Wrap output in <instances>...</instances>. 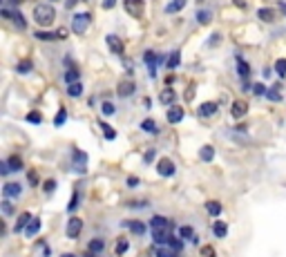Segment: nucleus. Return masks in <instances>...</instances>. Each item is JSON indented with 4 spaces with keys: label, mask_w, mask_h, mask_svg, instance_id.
I'll list each match as a JSON object with an SVG mask.
<instances>
[{
    "label": "nucleus",
    "mask_w": 286,
    "mask_h": 257,
    "mask_svg": "<svg viewBox=\"0 0 286 257\" xmlns=\"http://www.w3.org/2000/svg\"><path fill=\"white\" fill-rule=\"evenodd\" d=\"M80 233H83V219H78V217H70L65 235H67L70 239H78Z\"/></svg>",
    "instance_id": "4"
},
{
    "label": "nucleus",
    "mask_w": 286,
    "mask_h": 257,
    "mask_svg": "<svg viewBox=\"0 0 286 257\" xmlns=\"http://www.w3.org/2000/svg\"><path fill=\"white\" fill-rule=\"evenodd\" d=\"M56 38H67V29H65V27L58 29V32H56Z\"/></svg>",
    "instance_id": "54"
},
{
    "label": "nucleus",
    "mask_w": 286,
    "mask_h": 257,
    "mask_svg": "<svg viewBox=\"0 0 286 257\" xmlns=\"http://www.w3.org/2000/svg\"><path fill=\"white\" fill-rule=\"evenodd\" d=\"M29 221H31V215H29V212H22L20 219H18L16 226H13V230H16V233H22V230L29 226Z\"/></svg>",
    "instance_id": "19"
},
{
    "label": "nucleus",
    "mask_w": 286,
    "mask_h": 257,
    "mask_svg": "<svg viewBox=\"0 0 286 257\" xmlns=\"http://www.w3.org/2000/svg\"><path fill=\"white\" fill-rule=\"evenodd\" d=\"M9 20H13V25H16L18 29H25V27H27V23H25V18H22V14L18 11V7H16V11H11Z\"/></svg>",
    "instance_id": "22"
},
{
    "label": "nucleus",
    "mask_w": 286,
    "mask_h": 257,
    "mask_svg": "<svg viewBox=\"0 0 286 257\" xmlns=\"http://www.w3.org/2000/svg\"><path fill=\"white\" fill-rule=\"evenodd\" d=\"M237 72H239V76H248L250 74V67H248V63H246L244 59H241V56H237Z\"/></svg>",
    "instance_id": "25"
},
{
    "label": "nucleus",
    "mask_w": 286,
    "mask_h": 257,
    "mask_svg": "<svg viewBox=\"0 0 286 257\" xmlns=\"http://www.w3.org/2000/svg\"><path fill=\"white\" fill-rule=\"evenodd\" d=\"M217 110H219V105L213 103V101H208V103H204V105L199 108V117H213Z\"/></svg>",
    "instance_id": "18"
},
{
    "label": "nucleus",
    "mask_w": 286,
    "mask_h": 257,
    "mask_svg": "<svg viewBox=\"0 0 286 257\" xmlns=\"http://www.w3.org/2000/svg\"><path fill=\"white\" fill-rule=\"evenodd\" d=\"M280 87H282V85H275L273 90H268V92H266V99H268V101H275V103H280V101H282Z\"/></svg>",
    "instance_id": "30"
},
{
    "label": "nucleus",
    "mask_w": 286,
    "mask_h": 257,
    "mask_svg": "<svg viewBox=\"0 0 286 257\" xmlns=\"http://www.w3.org/2000/svg\"><path fill=\"white\" fill-rule=\"evenodd\" d=\"M128 186H130V188H134V186H139V179H137V177H130V179H128Z\"/></svg>",
    "instance_id": "55"
},
{
    "label": "nucleus",
    "mask_w": 286,
    "mask_h": 257,
    "mask_svg": "<svg viewBox=\"0 0 286 257\" xmlns=\"http://www.w3.org/2000/svg\"><path fill=\"white\" fill-rule=\"evenodd\" d=\"M154 253H156V257H179V251H177V248H172L170 244H161Z\"/></svg>",
    "instance_id": "12"
},
{
    "label": "nucleus",
    "mask_w": 286,
    "mask_h": 257,
    "mask_svg": "<svg viewBox=\"0 0 286 257\" xmlns=\"http://www.w3.org/2000/svg\"><path fill=\"white\" fill-rule=\"evenodd\" d=\"M89 20H92L89 11H80V14H74V18H72V29H74L76 34H83L85 29H87Z\"/></svg>",
    "instance_id": "3"
},
{
    "label": "nucleus",
    "mask_w": 286,
    "mask_h": 257,
    "mask_svg": "<svg viewBox=\"0 0 286 257\" xmlns=\"http://www.w3.org/2000/svg\"><path fill=\"white\" fill-rule=\"evenodd\" d=\"M16 72H20V74L31 72V63H29V61H22V63H18L16 65Z\"/></svg>",
    "instance_id": "43"
},
{
    "label": "nucleus",
    "mask_w": 286,
    "mask_h": 257,
    "mask_svg": "<svg viewBox=\"0 0 286 257\" xmlns=\"http://www.w3.org/2000/svg\"><path fill=\"white\" fill-rule=\"evenodd\" d=\"M36 38H40V41H54V34H43V32H36Z\"/></svg>",
    "instance_id": "48"
},
{
    "label": "nucleus",
    "mask_w": 286,
    "mask_h": 257,
    "mask_svg": "<svg viewBox=\"0 0 286 257\" xmlns=\"http://www.w3.org/2000/svg\"><path fill=\"white\" fill-rule=\"evenodd\" d=\"M65 81H67V85H70V83H76V81H78V72H76V69H67Z\"/></svg>",
    "instance_id": "40"
},
{
    "label": "nucleus",
    "mask_w": 286,
    "mask_h": 257,
    "mask_svg": "<svg viewBox=\"0 0 286 257\" xmlns=\"http://www.w3.org/2000/svg\"><path fill=\"white\" fill-rule=\"evenodd\" d=\"M54 188H56V181H54V179L45 181V186H43V190H45V193H52V190H54Z\"/></svg>",
    "instance_id": "47"
},
{
    "label": "nucleus",
    "mask_w": 286,
    "mask_h": 257,
    "mask_svg": "<svg viewBox=\"0 0 286 257\" xmlns=\"http://www.w3.org/2000/svg\"><path fill=\"white\" fill-rule=\"evenodd\" d=\"M150 226H152V228H163V226H170V224H168V219H165V217L154 215V217L150 219Z\"/></svg>",
    "instance_id": "31"
},
{
    "label": "nucleus",
    "mask_w": 286,
    "mask_h": 257,
    "mask_svg": "<svg viewBox=\"0 0 286 257\" xmlns=\"http://www.w3.org/2000/svg\"><path fill=\"white\" fill-rule=\"evenodd\" d=\"M7 163H9V168H11V172L22 170V166H25V163H22V159L18 157V154H11V157L7 159Z\"/></svg>",
    "instance_id": "23"
},
{
    "label": "nucleus",
    "mask_w": 286,
    "mask_h": 257,
    "mask_svg": "<svg viewBox=\"0 0 286 257\" xmlns=\"http://www.w3.org/2000/svg\"><path fill=\"white\" fill-rule=\"evenodd\" d=\"M101 112L105 114V117H110V114H114V105H112L110 101H105V103L101 105Z\"/></svg>",
    "instance_id": "45"
},
{
    "label": "nucleus",
    "mask_w": 286,
    "mask_h": 257,
    "mask_svg": "<svg viewBox=\"0 0 286 257\" xmlns=\"http://www.w3.org/2000/svg\"><path fill=\"white\" fill-rule=\"evenodd\" d=\"M123 9L132 18H141L143 11H145V2L143 0H123Z\"/></svg>",
    "instance_id": "2"
},
{
    "label": "nucleus",
    "mask_w": 286,
    "mask_h": 257,
    "mask_svg": "<svg viewBox=\"0 0 286 257\" xmlns=\"http://www.w3.org/2000/svg\"><path fill=\"white\" fill-rule=\"evenodd\" d=\"M152 159H154V150H147L145 157H143V161H145V163H152Z\"/></svg>",
    "instance_id": "51"
},
{
    "label": "nucleus",
    "mask_w": 286,
    "mask_h": 257,
    "mask_svg": "<svg viewBox=\"0 0 286 257\" xmlns=\"http://www.w3.org/2000/svg\"><path fill=\"white\" fill-rule=\"evenodd\" d=\"M197 2H204V0H197Z\"/></svg>",
    "instance_id": "60"
},
{
    "label": "nucleus",
    "mask_w": 286,
    "mask_h": 257,
    "mask_svg": "<svg viewBox=\"0 0 286 257\" xmlns=\"http://www.w3.org/2000/svg\"><path fill=\"white\" fill-rule=\"evenodd\" d=\"M201 253H204V255H206V257H214V248H210V246L201 248Z\"/></svg>",
    "instance_id": "52"
},
{
    "label": "nucleus",
    "mask_w": 286,
    "mask_h": 257,
    "mask_svg": "<svg viewBox=\"0 0 286 257\" xmlns=\"http://www.w3.org/2000/svg\"><path fill=\"white\" fill-rule=\"evenodd\" d=\"M170 226H163V228H152V239H154L156 246H161V244H168L170 242Z\"/></svg>",
    "instance_id": "6"
},
{
    "label": "nucleus",
    "mask_w": 286,
    "mask_h": 257,
    "mask_svg": "<svg viewBox=\"0 0 286 257\" xmlns=\"http://www.w3.org/2000/svg\"><path fill=\"white\" fill-rule=\"evenodd\" d=\"M85 159H87V154L80 152V150H74V163L78 166V170H80V172H83V163H85Z\"/></svg>",
    "instance_id": "32"
},
{
    "label": "nucleus",
    "mask_w": 286,
    "mask_h": 257,
    "mask_svg": "<svg viewBox=\"0 0 286 257\" xmlns=\"http://www.w3.org/2000/svg\"><path fill=\"white\" fill-rule=\"evenodd\" d=\"M38 230H40V219H38V217H36V219H34V217H31L29 226H27V228H25V235H27V237H34V235L38 233Z\"/></svg>",
    "instance_id": "21"
},
{
    "label": "nucleus",
    "mask_w": 286,
    "mask_h": 257,
    "mask_svg": "<svg viewBox=\"0 0 286 257\" xmlns=\"http://www.w3.org/2000/svg\"><path fill=\"white\" fill-rule=\"evenodd\" d=\"M141 130H145V132H152V134H154V132H156V126H154V121H152V119H145V121L141 123Z\"/></svg>",
    "instance_id": "36"
},
{
    "label": "nucleus",
    "mask_w": 286,
    "mask_h": 257,
    "mask_svg": "<svg viewBox=\"0 0 286 257\" xmlns=\"http://www.w3.org/2000/svg\"><path fill=\"white\" fill-rule=\"evenodd\" d=\"M128 248H130V242H128L125 237H119V239H116V248H114L116 255H123V253H128Z\"/></svg>",
    "instance_id": "26"
},
{
    "label": "nucleus",
    "mask_w": 286,
    "mask_h": 257,
    "mask_svg": "<svg viewBox=\"0 0 286 257\" xmlns=\"http://www.w3.org/2000/svg\"><path fill=\"white\" fill-rule=\"evenodd\" d=\"M275 72L280 74L282 78L286 76V59H280V61H277V63H275Z\"/></svg>",
    "instance_id": "35"
},
{
    "label": "nucleus",
    "mask_w": 286,
    "mask_h": 257,
    "mask_svg": "<svg viewBox=\"0 0 286 257\" xmlns=\"http://www.w3.org/2000/svg\"><path fill=\"white\" fill-rule=\"evenodd\" d=\"M183 119V108L181 105H170L168 110V121L170 123H179Z\"/></svg>",
    "instance_id": "13"
},
{
    "label": "nucleus",
    "mask_w": 286,
    "mask_h": 257,
    "mask_svg": "<svg viewBox=\"0 0 286 257\" xmlns=\"http://www.w3.org/2000/svg\"><path fill=\"white\" fill-rule=\"evenodd\" d=\"M4 2H9V5H13V7H20L22 0H4Z\"/></svg>",
    "instance_id": "57"
},
{
    "label": "nucleus",
    "mask_w": 286,
    "mask_h": 257,
    "mask_svg": "<svg viewBox=\"0 0 286 257\" xmlns=\"http://www.w3.org/2000/svg\"><path fill=\"white\" fill-rule=\"evenodd\" d=\"M280 11H282V16H286V2H282V5H280Z\"/></svg>",
    "instance_id": "58"
},
{
    "label": "nucleus",
    "mask_w": 286,
    "mask_h": 257,
    "mask_svg": "<svg viewBox=\"0 0 286 257\" xmlns=\"http://www.w3.org/2000/svg\"><path fill=\"white\" fill-rule=\"evenodd\" d=\"M156 170H159L161 177H172L174 175V163L170 161V159H161V161L156 163Z\"/></svg>",
    "instance_id": "10"
},
{
    "label": "nucleus",
    "mask_w": 286,
    "mask_h": 257,
    "mask_svg": "<svg viewBox=\"0 0 286 257\" xmlns=\"http://www.w3.org/2000/svg\"><path fill=\"white\" fill-rule=\"evenodd\" d=\"M199 159L201 161H206V163H210L214 159V148L213 145H201L199 148Z\"/></svg>",
    "instance_id": "16"
},
{
    "label": "nucleus",
    "mask_w": 286,
    "mask_h": 257,
    "mask_svg": "<svg viewBox=\"0 0 286 257\" xmlns=\"http://www.w3.org/2000/svg\"><path fill=\"white\" fill-rule=\"evenodd\" d=\"M2 215L4 217H11L13 215V206H11V201H9V199H2Z\"/></svg>",
    "instance_id": "38"
},
{
    "label": "nucleus",
    "mask_w": 286,
    "mask_h": 257,
    "mask_svg": "<svg viewBox=\"0 0 286 257\" xmlns=\"http://www.w3.org/2000/svg\"><path fill=\"white\" fill-rule=\"evenodd\" d=\"M105 248V244H103V239H92L89 242V246H87V257H94V255H98V253Z\"/></svg>",
    "instance_id": "17"
},
{
    "label": "nucleus",
    "mask_w": 286,
    "mask_h": 257,
    "mask_svg": "<svg viewBox=\"0 0 286 257\" xmlns=\"http://www.w3.org/2000/svg\"><path fill=\"white\" fill-rule=\"evenodd\" d=\"M65 119H67V112L61 108V110H58V114H56V119H54V126H58V128H61L63 123H65Z\"/></svg>",
    "instance_id": "41"
},
{
    "label": "nucleus",
    "mask_w": 286,
    "mask_h": 257,
    "mask_svg": "<svg viewBox=\"0 0 286 257\" xmlns=\"http://www.w3.org/2000/svg\"><path fill=\"white\" fill-rule=\"evenodd\" d=\"M76 2H78V0H67V2H65V7H67V9H74V7H76Z\"/></svg>",
    "instance_id": "56"
},
{
    "label": "nucleus",
    "mask_w": 286,
    "mask_h": 257,
    "mask_svg": "<svg viewBox=\"0 0 286 257\" xmlns=\"http://www.w3.org/2000/svg\"><path fill=\"white\" fill-rule=\"evenodd\" d=\"M257 16H259V20H264V23H273V20L277 18L275 9H271V7H262V9L257 11Z\"/></svg>",
    "instance_id": "15"
},
{
    "label": "nucleus",
    "mask_w": 286,
    "mask_h": 257,
    "mask_svg": "<svg viewBox=\"0 0 286 257\" xmlns=\"http://www.w3.org/2000/svg\"><path fill=\"white\" fill-rule=\"evenodd\" d=\"M20 193H22V186L18 184V181H7V184L2 186L4 199H16V197H20Z\"/></svg>",
    "instance_id": "5"
},
{
    "label": "nucleus",
    "mask_w": 286,
    "mask_h": 257,
    "mask_svg": "<svg viewBox=\"0 0 286 257\" xmlns=\"http://www.w3.org/2000/svg\"><path fill=\"white\" fill-rule=\"evenodd\" d=\"M67 94L74 96V99H78V96L83 94V85H80L78 81H76V83H70V85H67Z\"/></svg>",
    "instance_id": "24"
},
{
    "label": "nucleus",
    "mask_w": 286,
    "mask_h": 257,
    "mask_svg": "<svg viewBox=\"0 0 286 257\" xmlns=\"http://www.w3.org/2000/svg\"><path fill=\"white\" fill-rule=\"evenodd\" d=\"M125 226H128V228L132 230L134 235H143V233L147 230L145 224H143V221H139V219H128V221H125Z\"/></svg>",
    "instance_id": "14"
},
{
    "label": "nucleus",
    "mask_w": 286,
    "mask_h": 257,
    "mask_svg": "<svg viewBox=\"0 0 286 257\" xmlns=\"http://www.w3.org/2000/svg\"><path fill=\"white\" fill-rule=\"evenodd\" d=\"M170 246H172V248H177V251L179 253H181L183 251V237H170Z\"/></svg>",
    "instance_id": "39"
},
{
    "label": "nucleus",
    "mask_w": 286,
    "mask_h": 257,
    "mask_svg": "<svg viewBox=\"0 0 286 257\" xmlns=\"http://www.w3.org/2000/svg\"><path fill=\"white\" fill-rule=\"evenodd\" d=\"M246 112H248V103H246V101H232L230 103V117L232 119L246 117Z\"/></svg>",
    "instance_id": "7"
},
{
    "label": "nucleus",
    "mask_w": 286,
    "mask_h": 257,
    "mask_svg": "<svg viewBox=\"0 0 286 257\" xmlns=\"http://www.w3.org/2000/svg\"><path fill=\"white\" fill-rule=\"evenodd\" d=\"M101 5H103V9H112V7L116 5V0H103Z\"/></svg>",
    "instance_id": "50"
},
{
    "label": "nucleus",
    "mask_w": 286,
    "mask_h": 257,
    "mask_svg": "<svg viewBox=\"0 0 286 257\" xmlns=\"http://www.w3.org/2000/svg\"><path fill=\"white\" fill-rule=\"evenodd\" d=\"M61 257H74V255H72V253H63Z\"/></svg>",
    "instance_id": "59"
},
{
    "label": "nucleus",
    "mask_w": 286,
    "mask_h": 257,
    "mask_svg": "<svg viewBox=\"0 0 286 257\" xmlns=\"http://www.w3.org/2000/svg\"><path fill=\"white\" fill-rule=\"evenodd\" d=\"M27 121H29V123H36V126H38V123L43 121V117H40V112H29V114H27Z\"/></svg>",
    "instance_id": "46"
},
{
    "label": "nucleus",
    "mask_w": 286,
    "mask_h": 257,
    "mask_svg": "<svg viewBox=\"0 0 286 257\" xmlns=\"http://www.w3.org/2000/svg\"><path fill=\"white\" fill-rule=\"evenodd\" d=\"M134 90H137V85H134V81H121L119 87H116V94L121 96V99H128V96L134 94Z\"/></svg>",
    "instance_id": "8"
},
{
    "label": "nucleus",
    "mask_w": 286,
    "mask_h": 257,
    "mask_svg": "<svg viewBox=\"0 0 286 257\" xmlns=\"http://www.w3.org/2000/svg\"><path fill=\"white\" fill-rule=\"evenodd\" d=\"M253 92H255V94H266V90H264V85H262V83H257V85L253 87Z\"/></svg>",
    "instance_id": "53"
},
{
    "label": "nucleus",
    "mask_w": 286,
    "mask_h": 257,
    "mask_svg": "<svg viewBox=\"0 0 286 257\" xmlns=\"http://www.w3.org/2000/svg\"><path fill=\"white\" fill-rule=\"evenodd\" d=\"M27 181H29V186H34V188H36V186H38V181H40L38 172H36V170H29V172H27Z\"/></svg>",
    "instance_id": "37"
},
{
    "label": "nucleus",
    "mask_w": 286,
    "mask_h": 257,
    "mask_svg": "<svg viewBox=\"0 0 286 257\" xmlns=\"http://www.w3.org/2000/svg\"><path fill=\"white\" fill-rule=\"evenodd\" d=\"M78 197H80V194H78V193H74V197H72V199H70V203H67V210H70V215L76 210V206H78Z\"/></svg>",
    "instance_id": "44"
},
{
    "label": "nucleus",
    "mask_w": 286,
    "mask_h": 257,
    "mask_svg": "<svg viewBox=\"0 0 286 257\" xmlns=\"http://www.w3.org/2000/svg\"><path fill=\"white\" fill-rule=\"evenodd\" d=\"M159 101H161L163 105H172L174 101H177V94H174L172 87H165V90L159 92Z\"/></svg>",
    "instance_id": "11"
},
{
    "label": "nucleus",
    "mask_w": 286,
    "mask_h": 257,
    "mask_svg": "<svg viewBox=\"0 0 286 257\" xmlns=\"http://www.w3.org/2000/svg\"><path fill=\"white\" fill-rule=\"evenodd\" d=\"M101 130H103V134H105V139L107 141H112V139H116V132L112 130L110 126H107V123H101Z\"/></svg>",
    "instance_id": "34"
},
{
    "label": "nucleus",
    "mask_w": 286,
    "mask_h": 257,
    "mask_svg": "<svg viewBox=\"0 0 286 257\" xmlns=\"http://www.w3.org/2000/svg\"><path fill=\"white\" fill-rule=\"evenodd\" d=\"M183 7H186V0H172V2L165 7V11H168V14H174V11L183 9Z\"/></svg>",
    "instance_id": "29"
},
{
    "label": "nucleus",
    "mask_w": 286,
    "mask_h": 257,
    "mask_svg": "<svg viewBox=\"0 0 286 257\" xmlns=\"http://www.w3.org/2000/svg\"><path fill=\"white\" fill-rule=\"evenodd\" d=\"M0 172H2V177H7L9 172H11V168H9V163H7V161L0 163Z\"/></svg>",
    "instance_id": "49"
},
{
    "label": "nucleus",
    "mask_w": 286,
    "mask_h": 257,
    "mask_svg": "<svg viewBox=\"0 0 286 257\" xmlns=\"http://www.w3.org/2000/svg\"><path fill=\"white\" fill-rule=\"evenodd\" d=\"M213 233H214V237L223 239L228 235V226L223 224V221H214V224H213Z\"/></svg>",
    "instance_id": "20"
},
{
    "label": "nucleus",
    "mask_w": 286,
    "mask_h": 257,
    "mask_svg": "<svg viewBox=\"0 0 286 257\" xmlns=\"http://www.w3.org/2000/svg\"><path fill=\"white\" fill-rule=\"evenodd\" d=\"M54 2H56V0H54Z\"/></svg>",
    "instance_id": "61"
},
{
    "label": "nucleus",
    "mask_w": 286,
    "mask_h": 257,
    "mask_svg": "<svg viewBox=\"0 0 286 257\" xmlns=\"http://www.w3.org/2000/svg\"><path fill=\"white\" fill-rule=\"evenodd\" d=\"M206 210H208L213 217H217V215H221V203H219V201H208V203H206Z\"/></svg>",
    "instance_id": "28"
},
{
    "label": "nucleus",
    "mask_w": 286,
    "mask_h": 257,
    "mask_svg": "<svg viewBox=\"0 0 286 257\" xmlns=\"http://www.w3.org/2000/svg\"><path fill=\"white\" fill-rule=\"evenodd\" d=\"M105 43H107V47L112 50V54H123V41H121L119 36H114V34H110V36L105 38Z\"/></svg>",
    "instance_id": "9"
},
{
    "label": "nucleus",
    "mask_w": 286,
    "mask_h": 257,
    "mask_svg": "<svg viewBox=\"0 0 286 257\" xmlns=\"http://www.w3.org/2000/svg\"><path fill=\"white\" fill-rule=\"evenodd\" d=\"M210 18H213V16H210V11H197V23H201V25H208L210 23Z\"/></svg>",
    "instance_id": "33"
},
{
    "label": "nucleus",
    "mask_w": 286,
    "mask_h": 257,
    "mask_svg": "<svg viewBox=\"0 0 286 257\" xmlns=\"http://www.w3.org/2000/svg\"><path fill=\"white\" fill-rule=\"evenodd\" d=\"M31 14H34L36 25H40V27H49L56 20V9L52 5H36Z\"/></svg>",
    "instance_id": "1"
},
{
    "label": "nucleus",
    "mask_w": 286,
    "mask_h": 257,
    "mask_svg": "<svg viewBox=\"0 0 286 257\" xmlns=\"http://www.w3.org/2000/svg\"><path fill=\"white\" fill-rule=\"evenodd\" d=\"M179 65H181V54H179V52H172L168 59V69H177Z\"/></svg>",
    "instance_id": "27"
},
{
    "label": "nucleus",
    "mask_w": 286,
    "mask_h": 257,
    "mask_svg": "<svg viewBox=\"0 0 286 257\" xmlns=\"http://www.w3.org/2000/svg\"><path fill=\"white\" fill-rule=\"evenodd\" d=\"M179 233H181L183 239H192V237H195V230H192V226H181V230H179Z\"/></svg>",
    "instance_id": "42"
}]
</instances>
